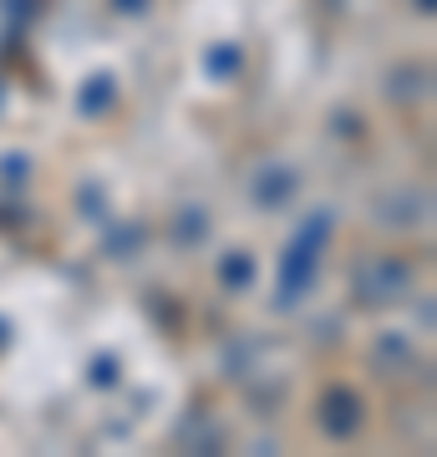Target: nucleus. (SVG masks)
Segmentation results:
<instances>
[{
  "instance_id": "7ed1b4c3",
  "label": "nucleus",
  "mask_w": 437,
  "mask_h": 457,
  "mask_svg": "<svg viewBox=\"0 0 437 457\" xmlns=\"http://www.w3.org/2000/svg\"><path fill=\"white\" fill-rule=\"evenodd\" d=\"M325 432H336V437H351V432H357L361 427V402L351 392H331L325 396Z\"/></svg>"
},
{
  "instance_id": "f03ea898",
  "label": "nucleus",
  "mask_w": 437,
  "mask_h": 457,
  "mask_svg": "<svg viewBox=\"0 0 437 457\" xmlns=\"http://www.w3.org/2000/svg\"><path fill=\"white\" fill-rule=\"evenodd\" d=\"M402 290H407V264H397V260H366L357 270V295L366 305H387Z\"/></svg>"
},
{
  "instance_id": "f257e3e1",
  "label": "nucleus",
  "mask_w": 437,
  "mask_h": 457,
  "mask_svg": "<svg viewBox=\"0 0 437 457\" xmlns=\"http://www.w3.org/2000/svg\"><path fill=\"white\" fill-rule=\"evenodd\" d=\"M325 228H331V219L325 213H315L306 224V234L300 239H290V254H285V300H300L306 295V285H310V275H315V264H321V239H325Z\"/></svg>"
},
{
  "instance_id": "39448f33",
  "label": "nucleus",
  "mask_w": 437,
  "mask_h": 457,
  "mask_svg": "<svg viewBox=\"0 0 437 457\" xmlns=\"http://www.w3.org/2000/svg\"><path fill=\"white\" fill-rule=\"evenodd\" d=\"M224 279H229V285H244V279H249V260H244V254H234V260L224 264Z\"/></svg>"
},
{
  "instance_id": "423d86ee",
  "label": "nucleus",
  "mask_w": 437,
  "mask_h": 457,
  "mask_svg": "<svg viewBox=\"0 0 437 457\" xmlns=\"http://www.w3.org/2000/svg\"><path fill=\"white\" fill-rule=\"evenodd\" d=\"M117 11H143V0H122V5H117Z\"/></svg>"
},
{
  "instance_id": "20e7f679",
  "label": "nucleus",
  "mask_w": 437,
  "mask_h": 457,
  "mask_svg": "<svg viewBox=\"0 0 437 457\" xmlns=\"http://www.w3.org/2000/svg\"><path fill=\"white\" fill-rule=\"evenodd\" d=\"M290 194H295V173H285V168H265V173L255 179V198L265 204V209H280Z\"/></svg>"
}]
</instances>
